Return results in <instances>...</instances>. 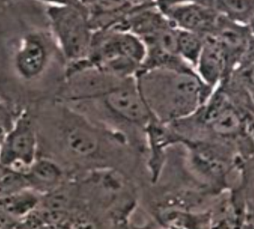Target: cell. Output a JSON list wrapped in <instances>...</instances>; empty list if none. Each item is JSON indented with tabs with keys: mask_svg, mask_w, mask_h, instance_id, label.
I'll list each match as a JSON object with an SVG mask.
<instances>
[{
	"mask_svg": "<svg viewBox=\"0 0 254 229\" xmlns=\"http://www.w3.org/2000/svg\"><path fill=\"white\" fill-rule=\"evenodd\" d=\"M134 77L151 114L164 124L194 114L210 87L192 67L140 70Z\"/></svg>",
	"mask_w": 254,
	"mask_h": 229,
	"instance_id": "1",
	"label": "cell"
},
{
	"mask_svg": "<svg viewBox=\"0 0 254 229\" xmlns=\"http://www.w3.org/2000/svg\"><path fill=\"white\" fill-rule=\"evenodd\" d=\"M48 14L60 49L68 64L86 59L93 30L85 6L55 4Z\"/></svg>",
	"mask_w": 254,
	"mask_h": 229,
	"instance_id": "2",
	"label": "cell"
},
{
	"mask_svg": "<svg viewBox=\"0 0 254 229\" xmlns=\"http://www.w3.org/2000/svg\"><path fill=\"white\" fill-rule=\"evenodd\" d=\"M110 131L101 128L81 112L68 108L61 130L63 145L77 164L98 161L100 164L107 157V144H110L107 139L110 137L107 133Z\"/></svg>",
	"mask_w": 254,
	"mask_h": 229,
	"instance_id": "3",
	"label": "cell"
},
{
	"mask_svg": "<svg viewBox=\"0 0 254 229\" xmlns=\"http://www.w3.org/2000/svg\"><path fill=\"white\" fill-rule=\"evenodd\" d=\"M81 103H92L118 122L143 132L153 118L137 89L135 77H128L100 98Z\"/></svg>",
	"mask_w": 254,
	"mask_h": 229,
	"instance_id": "4",
	"label": "cell"
},
{
	"mask_svg": "<svg viewBox=\"0 0 254 229\" xmlns=\"http://www.w3.org/2000/svg\"><path fill=\"white\" fill-rule=\"evenodd\" d=\"M37 138L28 118L18 120L0 143V163L4 168L27 173L35 161Z\"/></svg>",
	"mask_w": 254,
	"mask_h": 229,
	"instance_id": "5",
	"label": "cell"
},
{
	"mask_svg": "<svg viewBox=\"0 0 254 229\" xmlns=\"http://www.w3.org/2000/svg\"><path fill=\"white\" fill-rule=\"evenodd\" d=\"M158 7L178 29L192 31L204 37L213 34L220 16L215 9L192 3Z\"/></svg>",
	"mask_w": 254,
	"mask_h": 229,
	"instance_id": "6",
	"label": "cell"
},
{
	"mask_svg": "<svg viewBox=\"0 0 254 229\" xmlns=\"http://www.w3.org/2000/svg\"><path fill=\"white\" fill-rule=\"evenodd\" d=\"M212 36L223 49L230 71L238 68L252 35L249 25H242L220 15Z\"/></svg>",
	"mask_w": 254,
	"mask_h": 229,
	"instance_id": "7",
	"label": "cell"
},
{
	"mask_svg": "<svg viewBox=\"0 0 254 229\" xmlns=\"http://www.w3.org/2000/svg\"><path fill=\"white\" fill-rule=\"evenodd\" d=\"M145 138L150 151L148 166L153 182H157L165 161V151L173 144L183 142L182 136L172 127L152 118L144 130Z\"/></svg>",
	"mask_w": 254,
	"mask_h": 229,
	"instance_id": "8",
	"label": "cell"
},
{
	"mask_svg": "<svg viewBox=\"0 0 254 229\" xmlns=\"http://www.w3.org/2000/svg\"><path fill=\"white\" fill-rule=\"evenodd\" d=\"M195 69L198 76L210 86L216 84L231 73L226 55L213 36L204 38V46Z\"/></svg>",
	"mask_w": 254,
	"mask_h": 229,
	"instance_id": "9",
	"label": "cell"
},
{
	"mask_svg": "<svg viewBox=\"0 0 254 229\" xmlns=\"http://www.w3.org/2000/svg\"><path fill=\"white\" fill-rule=\"evenodd\" d=\"M48 57L46 43L38 37H29L25 40L16 55L18 72L25 78H34L44 70Z\"/></svg>",
	"mask_w": 254,
	"mask_h": 229,
	"instance_id": "10",
	"label": "cell"
},
{
	"mask_svg": "<svg viewBox=\"0 0 254 229\" xmlns=\"http://www.w3.org/2000/svg\"><path fill=\"white\" fill-rule=\"evenodd\" d=\"M25 173L31 189L40 195L49 194L64 184V170L52 160H35Z\"/></svg>",
	"mask_w": 254,
	"mask_h": 229,
	"instance_id": "11",
	"label": "cell"
},
{
	"mask_svg": "<svg viewBox=\"0 0 254 229\" xmlns=\"http://www.w3.org/2000/svg\"><path fill=\"white\" fill-rule=\"evenodd\" d=\"M38 194L34 190L27 189L1 197L0 209L19 221L38 207L41 200Z\"/></svg>",
	"mask_w": 254,
	"mask_h": 229,
	"instance_id": "12",
	"label": "cell"
},
{
	"mask_svg": "<svg viewBox=\"0 0 254 229\" xmlns=\"http://www.w3.org/2000/svg\"><path fill=\"white\" fill-rule=\"evenodd\" d=\"M216 11L230 20L250 25L254 19V0H216Z\"/></svg>",
	"mask_w": 254,
	"mask_h": 229,
	"instance_id": "13",
	"label": "cell"
},
{
	"mask_svg": "<svg viewBox=\"0 0 254 229\" xmlns=\"http://www.w3.org/2000/svg\"><path fill=\"white\" fill-rule=\"evenodd\" d=\"M205 37L192 31L178 29V55L194 69L202 51Z\"/></svg>",
	"mask_w": 254,
	"mask_h": 229,
	"instance_id": "14",
	"label": "cell"
},
{
	"mask_svg": "<svg viewBox=\"0 0 254 229\" xmlns=\"http://www.w3.org/2000/svg\"><path fill=\"white\" fill-rule=\"evenodd\" d=\"M31 189L26 173L4 168L0 176V198Z\"/></svg>",
	"mask_w": 254,
	"mask_h": 229,
	"instance_id": "15",
	"label": "cell"
},
{
	"mask_svg": "<svg viewBox=\"0 0 254 229\" xmlns=\"http://www.w3.org/2000/svg\"><path fill=\"white\" fill-rule=\"evenodd\" d=\"M210 124L213 130L220 134H231L238 130L240 120L234 109L226 106Z\"/></svg>",
	"mask_w": 254,
	"mask_h": 229,
	"instance_id": "16",
	"label": "cell"
},
{
	"mask_svg": "<svg viewBox=\"0 0 254 229\" xmlns=\"http://www.w3.org/2000/svg\"><path fill=\"white\" fill-rule=\"evenodd\" d=\"M216 0H157L158 7L171 5V4H180V3H192V4H201L215 9ZM216 10V9H215Z\"/></svg>",
	"mask_w": 254,
	"mask_h": 229,
	"instance_id": "17",
	"label": "cell"
},
{
	"mask_svg": "<svg viewBox=\"0 0 254 229\" xmlns=\"http://www.w3.org/2000/svg\"><path fill=\"white\" fill-rule=\"evenodd\" d=\"M252 64H254V34L253 33H252V37H251L246 52L243 55V59L237 69L247 67V66L252 65Z\"/></svg>",
	"mask_w": 254,
	"mask_h": 229,
	"instance_id": "18",
	"label": "cell"
},
{
	"mask_svg": "<svg viewBox=\"0 0 254 229\" xmlns=\"http://www.w3.org/2000/svg\"><path fill=\"white\" fill-rule=\"evenodd\" d=\"M19 221L0 209V229H11L17 227Z\"/></svg>",
	"mask_w": 254,
	"mask_h": 229,
	"instance_id": "19",
	"label": "cell"
},
{
	"mask_svg": "<svg viewBox=\"0 0 254 229\" xmlns=\"http://www.w3.org/2000/svg\"><path fill=\"white\" fill-rule=\"evenodd\" d=\"M240 77L254 87V64L237 69Z\"/></svg>",
	"mask_w": 254,
	"mask_h": 229,
	"instance_id": "20",
	"label": "cell"
},
{
	"mask_svg": "<svg viewBox=\"0 0 254 229\" xmlns=\"http://www.w3.org/2000/svg\"><path fill=\"white\" fill-rule=\"evenodd\" d=\"M127 1L131 8H137L157 4V0H127Z\"/></svg>",
	"mask_w": 254,
	"mask_h": 229,
	"instance_id": "21",
	"label": "cell"
},
{
	"mask_svg": "<svg viewBox=\"0 0 254 229\" xmlns=\"http://www.w3.org/2000/svg\"><path fill=\"white\" fill-rule=\"evenodd\" d=\"M83 5H84L86 8H90L91 7L94 5L96 3L98 0H78Z\"/></svg>",
	"mask_w": 254,
	"mask_h": 229,
	"instance_id": "22",
	"label": "cell"
},
{
	"mask_svg": "<svg viewBox=\"0 0 254 229\" xmlns=\"http://www.w3.org/2000/svg\"><path fill=\"white\" fill-rule=\"evenodd\" d=\"M5 135V133H4V127H3L2 126L0 125V143H1V141L4 139Z\"/></svg>",
	"mask_w": 254,
	"mask_h": 229,
	"instance_id": "23",
	"label": "cell"
},
{
	"mask_svg": "<svg viewBox=\"0 0 254 229\" xmlns=\"http://www.w3.org/2000/svg\"><path fill=\"white\" fill-rule=\"evenodd\" d=\"M250 26L251 30H252V33L254 34V19H253V21H252V23H251V25H249Z\"/></svg>",
	"mask_w": 254,
	"mask_h": 229,
	"instance_id": "24",
	"label": "cell"
},
{
	"mask_svg": "<svg viewBox=\"0 0 254 229\" xmlns=\"http://www.w3.org/2000/svg\"><path fill=\"white\" fill-rule=\"evenodd\" d=\"M4 170V167L1 165V163H0V176H1V173H3V171Z\"/></svg>",
	"mask_w": 254,
	"mask_h": 229,
	"instance_id": "25",
	"label": "cell"
}]
</instances>
